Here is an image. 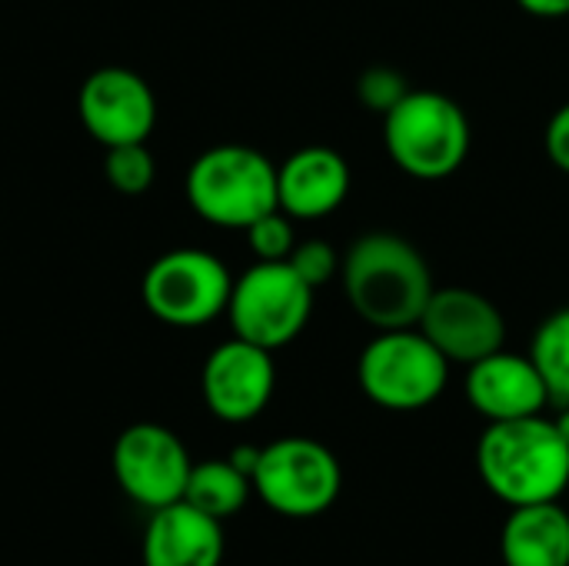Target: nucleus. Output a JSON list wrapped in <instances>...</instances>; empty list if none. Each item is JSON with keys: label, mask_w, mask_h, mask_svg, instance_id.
<instances>
[{"label": "nucleus", "mask_w": 569, "mask_h": 566, "mask_svg": "<svg viewBox=\"0 0 569 566\" xmlns=\"http://www.w3.org/2000/svg\"><path fill=\"white\" fill-rule=\"evenodd\" d=\"M343 297L350 310L373 330L417 327L430 297L433 274L423 254L397 234H363L340 264Z\"/></svg>", "instance_id": "nucleus-1"}, {"label": "nucleus", "mask_w": 569, "mask_h": 566, "mask_svg": "<svg viewBox=\"0 0 569 566\" xmlns=\"http://www.w3.org/2000/svg\"><path fill=\"white\" fill-rule=\"evenodd\" d=\"M477 474L507 507L560 500L569 487V444L540 414L487 424L477 444Z\"/></svg>", "instance_id": "nucleus-2"}, {"label": "nucleus", "mask_w": 569, "mask_h": 566, "mask_svg": "<svg viewBox=\"0 0 569 566\" xmlns=\"http://www.w3.org/2000/svg\"><path fill=\"white\" fill-rule=\"evenodd\" d=\"M467 110L437 90H410L383 113V147L397 170L413 180H447L470 157Z\"/></svg>", "instance_id": "nucleus-3"}, {"label": "nucleus", "mask_w": 569, "mask_h": 566, "mask_svg": "<svg viewBox=\"0 0 569 566\" xmlns=\"http://www.w3.org/2000/svg\"><path fill=\"white\" fill-rule=\"evenodd\" d=\"M187 200L210 227L247 230L277 210V167L243 143L210 147L187 170Z\"/></svg>", "instance_id": "nucleus-4"}, {"label": "nucleus", "mask_w": 569, "mask_h": 566, "mask_svg": "<svg viewBox=\"0 0 569 566\" xmlns=\"http://www.w3.org/2000/svg\"><path fill=\"white\" fill-rule=\"evenodd\" d=\"M357 384L380 410L413 414L443 397L450 384V360L420 327L377 330V337L360 350Z\"/></svg>", "instance_id": "nucleus-5"}, {"label": "nucleus", "mask_w": 569, "mask_h": 566, "mask_svg": "<svg viewBox=\"0 0 569 566\" xmlns=\"http://www.w3.org/2000/svg\"><path fill=\"white\" fill-rule=\"evenodd\" d=\"M313 314V287L287 260H257L247 267L230 290L227 317L233 337L250 340L263 350L293 344Z\"/></svg>", "instance_id": "nucleus-6"}, {"label": "nucleus", "mask_w": 569, "mask_h": 566, "mask_svg": "<svg viewBox=\"0 0 569 566\" xmlns=\"http://www.w3.org/2000/svg\"><path fill=\"white\" fill-rule=\"evenodd\" d=\"M343 490L337 454L313 437H280L260 447L253 494L280 517L310 520L327 514Z\"/></svg>", "instance_id": "nucleus-7"}, {"label": "nucleus", "mask_w": 569, "mask_h": 566, "mask_svg": "<svg viewBox=\"0 0 569 566\" xmlns=\"http://www.w3.org/2000/svg\"><path fill=\"white\" fill-rule=\"evenodd\" d=\"M233 290V277L220 257L197 247H180L160 254L143 280L140 297L143 307L167 327L193 330L207 327L220 314H227Z\"/></svg>", "instance_id": "nucleus-8"}, {"label": "nucleus", "mask_w": 569, "mask_h": 566, "mask_svg": "<svg viewBox=\"0 0 569 566\" xmlns=\"http://www.w3.org/2000/svg\"><path fill=\"white\" fill-rule=\"evenodd\" d=\"M117 487L143 510H160L183 500L193 460L183 440L160 424H130L110 454Z\"/></svg>", "instance_id": "nucleus-9"}, {"label": "nucleus", "mask_w": 569, "mask_h": 566, "mask_svg": "<svg viewBox=\"0 0 569 566\" xmlns=\"http://www.w3.org/2000/svg\"><path fill=\"white\" fill-rule=\"evenodd\" d=\"M277 387L273 350H263L250 340H223L210 350L200 374V394L207 410L223 424L257 420Z\"/></svg>", "instance_id": "nucleus-10"}, {"label": "nucleus", "mask_w": 569, "mask_h": 566, "mask_svg": "<svg viewBox=\"0 0 569 566\" xmlns=\"http://www.w3.org/2000/svg\"><path fill=\"white\" fill-rule=\"evenodd\" d=\"M77 113L87 133L103 147L147 143L157 123V97L140 73L127 67H100L83 80Z\"/></svg>", "instance_id": "nucleus-11"}, {"label": "nucleus", "mask_w": 569, "mask_h": 566, "mask_svg": "<svg viewBox=\"0 0 569 566\" xmlns=\"http://www.w3.org/2000/svg\"><path fill=\"white\" fill-rule=\"evenodd\" d=\"M417 327L450 364L463 367L503 350L507 344V320L500 307L487 294L470 287L433 290Z\"/></svg>", "instance_id": "nucleus-12"}, {"label": "nucleus", "mask_w": 569, "mask_h": 566, "mask_svg": "<svg viewBox=\"0 0 569 566\" xmlns=\"http://www.w3.org/2000/svg\"><path fill=\"white\" fill-rule=\"evenodd\" d=\"M467 400L487 424H503L543 414L550 390L530 354L497 350L467 367Z\"/></svg>", "instance_id": "nucleus-13"}, {"label": "nucleus", "mask_w": 569, "mask_h": 566, "mask_svg": "<svg viewBox=\"0 0 569 566\" xmlns=\"http://www.w3.org/2000/svg\"><path fill=\"white\" fill-rule=\"evenodd\" d=\"M227 550L223 520L197 510L187 500L150 510L140 540L143 566H220Z\"/></svg>", "instance_id": "nucleus-14"}, {"label": "nucleus", "mask_w": 569, "mask_h": 566, "mask_svg": "<svg viewBox=\"0 0 569 566\" xmlns=\"http://www.w3.org/2000/svg\"><path fill=\"white\" fill-rule=\"evenodd\" d=\"M350 163L333 147H303L277 167V207L293 220H323L347 200Z\"/></svg>", "instance_id": "nucleus-15"}, {"label": "nucleus", "mask_w": 569, "mask_h": 566, "mask_svg": "<svg viewBox=\"0 0 569 566\" xmlns=\"http://www.w3.org/2000/svg\"><path fill=\"white\" fill-rule=\"evenodd\" d=\"M500 557L507 566H569V514L560 500L510 507Z\"/></svg>", "instance_id": "nucleus-16"}, {"label": "nucleus", "mask_w": 569, "mask_h": 566, "mask_svg": "<svg viewBox=\"0 0 569 566\" xmlns=\"http://www.w3.org/2000/svg\"><path fill=\"white\" fill-rule=\"evenodd\" d=\"M250 494H253V480L243 470H237L230 460H200L190 470L183 500L217 520H227L247 507Z\"/></svg>", "instance_id": "nucleus-17"}, {"label": "nucleus", "mask_w": 569, "mask_h": 566, "mask_svg": "<svg viewBox=\"0 0 569 566\" xmlns=\"http://www.w3.org/2000/svg\"><path fill=\"white\" fill-rule=\"evenodd\" d=\"M530 357L550 390V404L567 407L569 404V307L550 314L530 344Z\"/></svg>", "instance_id": "nucleus-18"}, {"label": "nucleus", "mask_w": 569, "mask_h": 566, "mask_svg": "<svg viewBox=\"0 0 569 566\" xmlns=\"http://www.w3.org/2000/svg\"><path fill=\"white\" fill-rule=\"evenodd\" d=\"M103 177L123 197L147 193L153 187V177H157V163H153L150 147L147 143H117V147H107Z\"/></svg>", "instance_id": "nucleus-19"}, {"label": "nucleus", "mask_w": 569, "mask_h": 566, "mask_svg": "<svg viewBox=\"0 0 569 566\" xmlns=\"http://www.w3.org/2000/svg\"><path fill=\"white\" fill-rule=\"evenodd\" d=\"M243 234H247V244L257 260H290V254L297 247L293 217H287L280 207L263 214L260 220H253Z\"/></svg>", "instance_id": "nucleus-20"}, {"label": "nucleus", "mask_w": 569, "mask_h": 566, "mask_svg": "<svg viewBox=\"0 0 569 566\" xmlns=\"http://www.w3.org/2000/svg\"><path fill=\"white\" fill-rule=\"evenodd\" d=\"M410 90H413V87L407 83V77H403L400 70H393V67H383V63L367 67V70L357 77V97H360V103H363L367 110L380 113V117L390 113Z\"/></svg>", "instance_id": "nucleus-21"}, {"label": "nucleus", "mask_w": 569, "mask_h": 566, "mask_svg": "<svg viewBox=\"0 0 569 566\" xmlns=\"http://www.w3.org/2000/svg\"><path fill=\"white\" fill-rule=\"evenodd\" d=\"M287 264L317 290V287L330 284V280L340 274V264H343V260L337 257V250H333L327 240H317V237H313V240L297 244Z\"/></svg>", "instance_id": "nucleus-22"}, {"label": "nucleus", "mask_w": 569, "mask_h": 566, "mask_svg": "<svg viewBox=\"0 0 569 566\" xmlns=\"http://www.w3.org/2000/svg\"><path fill=\"white\" fill-rule=\"evenodd\" d=\"M543 147H547V157L550 163L567 173L569 177V100L560 103L553 110V117L547 120V130H543Z\"/></svg>", "instance_id": "nucleus-23"}, {"label": "nucleus", "mask_w": 569, "mask_h": 566, "mask_svg": "<svg viewBox=\"0 0 569 566\" xmlns=\"http://www.w3.org/2000/svg\"><path fill=\"white\" fill-rule=\"evenodd\" d=\"M517 7L527 10L530 17H540V20L569 17V0H517Z\"/></svg>", "instance_id": "nucleus-24"}, {"label": "nucleus", "mask_w": 569, "mask_h": 566, "mask_svg": "<svg viewBox=\"0 0 569 566\" xmlns=\"http://www.w3.org/2000/svg\"><path fill=\"white\" fill-rule=\"evenodd\" d=\"M227 460L253 480V470H257V460H260V447H237Z\"/></svg>", "instance_id": "nucleus-25"}, {"label": "nucleus", "mask_w": 569, "mask_h": 566, "mask_svg": "<svg viewBox=\"0 0 569 566\" xmlns=\"http://www.w3.org/2000/svg\"><path fill=\"white\" fill-rule=\"evenodd\" d=\"M553 424H557L560 437H563V440L569 444V404L567 407H560V414H557V420H553Z\"/></svg>", "instance_id": "nucleus-26"}]
</instances>
